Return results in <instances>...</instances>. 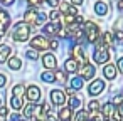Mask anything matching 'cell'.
<instances>
[{
    "label": "cell",
    "mask_w": 123,
    "mask_h": 121,
    "mask_svg": "<svg viewBox=\"0 0 123 121\" xmlns=\"http://www.w3.org/2000/svg\"><path fill=\"white\" fill-rule=\"evenodd\" d=\"M103 74H105V77L106 79H115L116 77V66L115 64H106L105 67H103Z\"/></svg>",
    "instance_id": "11"
},
{
    "label": "cell",
    "mask_w": 123,
    "mask_h": 121,
    "mask_svg": "<svg viewBox=\"0 0 123 121\" xmlns=\"http://www.w3.org/2000/svg\"><path fill=\"white\" fill-rule=\"evenodd\" d=\"M54 76H56V81H59V82H62V84L68 81V77H66V71H59V69H57V71H54Z\"/></svg>",
    "instance_id": "23"
},
{
    "label": "cell",
    "mask_w": 123,
    "mask_h": 121,
    "mask_svg": "<svg viewBox=\"0 0 123 121\" xmlns=\"http://www.w3.org/2000/svg\"><path fill=\"white\" fill-rule=\"evenodd\" d=\"M101 113H103L106 118H111V116H115V114H116V111H115V104H113V103H106V104L103 106Z\"/></svg>",
    "instance_id": "16"
},
{
    "label": "cell",
    "mask_w": 123,
    "mask_h": 121,
    "mask_svg": "<svg viewBox=\"0 0 123 121\" xmlns=\"http://www.w3.org/2000/svg\"><path fill=\"white\" fill-rule=\"evenodd\" d=\"M73 119V109L71 108H62L59 111V121H71Z\"/></svg>",
    "instance_id": "15"
},
{
    "label": "cell",
    "mask_w": 123,
    "mask_h": 121,
    "mask_svg": "<svg viewBox=\"0 0 123 121\" xmlns=\"http://www.w3.org/2000/svg\"><path fill=\"white\" fill-rule=\"evenodd\" d=\"M116 69H118L120 72H123V57H120V59H118V64H116Z\"/></svg>",
    "instance_id": "32"
},
{
    "label": "cell",
    "mask_w": 123,
    "mask_h": 121,
    "mask_svg": "<svg viewBox=\"0 0 123 121\" xmlns=\"http://www.w3.org/2000/svg\"><path fill=\"white\" fill-rule=\"evenodd\" d=\"M103 89H105V81H101V79H94V81L89 84L88 92H89L91 96H98V94L103 92Z\"/></svg>",
    "instance_id": "4"
},
{
    "label": "cell",
    "mask_w": 123,
    "mask_h": 121,
    "mask_svg": "<svg viewBox=\"0 0 123 121\" xmlns=\"http://www.w3.org/2000/svg\"><path fill=\"white\" fill-rule=\"evenodd\" d=\"M115 37H116L118 40H123V32H121V30H116V32H115Z\"/></svg>",
    "instance_id": "34"
},
{
    "label": "cell",
    "mask_w": 123,
    "mask_h": 121,
    "mask_svg": "<svg viewBox=\"0 0 123 121\" xmlns=\"http://www.w3.org/2000/svg\"><path fill=\"white\" fill-rule=\"evenodd\" d=\"M46 121H56V119H54L52 116H47V118H46Z\"/></svg>",
    "instance_id": "43"
},
{
    "label": "cell",
    "mask_w": 123,
    "mask_h": 121,
    "mask_svg": "<svg viewBox=\"0 0 123 121\" xmlns=\"http://www.w3.org/2000/svg\"><path fill=\"white\" fill-rule=\"evenodd\" d=\"M88 109H89L91 113H94V111H98V109H99V104H98V101H91V103L88 104Z\"/></svg>",
    "instance_id": "29"
},
{
    "label": "cell",
    "mask_w": 123,
    "mask_h": 121,
    "mask_svg": "<svg viewBox=\"0 0 123 121\" xmlns=\"http://www.w3.org/2000/svg\"><path fill=\"white\" fill-rule=\"evenodd\" d=\"M31 46H32V49H36V51H44V49H49L51 42H49L44 35H36V37L31 40Z\"/></svg>",
    "instance_id": "3"
},
{
    "label": "cell",
    "mask_w": 123,
    "mask_h": 121,
    "mask_svg": "<svg viewBox=\"0 0 123 121\" xmlns=\"http://www.w3.org/2000/svg\"><path fill=\"white\" fill-rule=\"evenodd\" d=\"M83 30H84V35H86V40H88V42L94 44V42L99 39V29H98L96 24L86 22V24L83 25Z\"/></svg>",
    "instance_id": "2"
},
{
    "label": "cell",
    "mask_w": 123,
    "mask_h": 121,
    "mask_svg": "<svg viewBox=\"0 0 123 121\" xmlns=\"http://www.w3.org/2000/svg\"><path fill=\"white\" fill-rule=\"evenodd\" d=\"M0 12H2V9H0Z\"/></svg>",
    "instance_id": "46"
},
{
    "label": "cell",
    "mask_w": 123,
    "mask_h": 121,
    "mask_svg": "<svg viewBox=\"0 0 123 121\" xmlns=\"http://www.w3.org/2000/svg\"><path fill=\"white\" fill-rule=\"evenodd\" d=\"M83 81H84V79H83L81 76L73 77V79H71V87H73V89H81V87H83Z\"/></svg>",
    "instance_id": "21"
},
{
    "label": "cell",
    "mask_w": 123,
    "mask_h": 121,
    "mask_svg": "<svg viewBox=\"0 0 123 121\" xmlns=\"http://www.w3.org/2000/svg\"><path fill=\"white\" fill-rule=\"evenodd\" d=\"M25 54H27V57H29V59H32V61H37V59H39V54H37V51H36V49L27 51Z\"/></svg>",
    "instance_id": "28"
},
{
    "label": "cell",
    "mask_w": 123,
    "mask_h": 121,
    "mask_svg": "<svg viewBox=\"0 0 123 121\" xmlns=\"http://www.w3.org/2000/svg\"><path fill=\"white\" fill-rule=\"evenodd\" d=\"M0 121H2V119H0Z\"/></svg>",
    "instance_id": "47"
},
{
    "label": "cell",
    "mask_w": 123,
    "mask_h": 121,
    "mask_svg": "<svg viewBox=\"0 0 123 121\" xmlns=\"http://www.w3.org/2000/svg\"><path fill=\"white\" fill-rule=\"evenodd\" d=\"M9 67H10V69H14V71L20 69V67H22L20 59H19V57H10V59H9Z\"/></svg>",
    "instance_id": "20"
},
{
    "label": "cell",
    "mask_w": 123,
    "mask_h": 121,
    "mask_svg": "<svg viewBox=\"0 0 123 121\" xmlns=\"http://www.w3.org/2000/svg\"><path fill=\"white\" fill-rule=\"evenodd\" d=\"M42 62H44V67H47L49 71H52V69L56 67V57H54L52 54H46V56L42 57Z\"/></svg>",
    "instance_id": "13"
},
{
    "label": "cell",
    "mask_w": 123,
    "mask_h": 121,
    "mask_svg": "<svg viewBox=\"0 0 123 121\" xmlns=\"http://www.w3.org/2000/svg\"><path fill=\"white\" fill-rule=\"evenodd\" d=\"M12 94H14V96H19V98H22V96H24V84H17V86L12 89Z\"/></svg>",
    "instance_id": "25"
},
{
    "label": "cell",
    "mask_w": 123,
    "mask_h": 121,
    "mask_svg": "<svg viewBox=\"0 0 123 121\" xmlns=\"http://www.w3.org/2000/svg\"><path fill=\"white\" fill-rule=\"evenodd\" d=\"M10 104H12V108L14 109H20L22 108V98H19V96H12V99H10Z\"/></svg>",
    "instance_id": "22"
},
{
    "label": "cell",
    "mask_w": 123,
    "mask_h": 121,
    "mask_svg": "<svg viewBox=\"0 0 123 121\" xmlns=\"http://www.w3.org/2000/svg\"><path fill=\"white\" fill-rule=\"evenodd\" d=\"M74 119H76V121H88V113H86L84 109H81V111H78V114H76Z\"/></svg>",
    "instance_id": "26"
},
{
    "label": "cell",
    "mask_w": 123,
    "mask_h": 121,
    "mask_svg": "<svg viewBox=\"0 0 123 121\" xmlns=\"http://www.w3.org/2000/svg\"><path fill=\"white\" fill-rule=\"evenodd\" d=\"M7 114V108L5 106H0V116H5Z\"/></svg>",
    "instance_id": "37"
},
{
    "label": "cell",
    "mask_w": 123,
    "mask_h": 121,
    "mask_svg": "<svg viewBox=\"0 0 123 121\" xmlns=\"http://www.w3.org/2000/svg\"><path fill=\"white\" fill-rule=\"evenodd\" d=\"M78 67H79V62H78L74 57H73V59H68V61L64 62V71H66V72H76Z\"/></svg>",
    "instance_id": "12"
},
{
    "label": "cell",
    "mask_w": 123,
    "mask_h": 121,
    "mask_svg": "<svg viewBox=\"0 0 123 121\" xmlns=\"http://www.w3.org/2000/svg\"><path fill=\"white\" fill-rule=\"evenodd\" d=\"M59 24L57 22H51V24H46L44 25V32L47 34V35H54V34H57L59 32Z\"/></svg>",
    "instance_id": "14"
},
{
    "label": "cell",
    "mask_w": 123,
    "mask_h": 121,
    "mask_svg": "<svg viewBox=\"0 0 123 121\" xmlns=\"http://www.w3.org/2000/svg\"><path fill=\"white\" fill-rule=\"evenodd\" d=\"M51 47H52V49H57V40H52V42H51Z\"/></svg>",
    "instance_id": "40"
},
{
    "label": "cell",
    "mask_w": 123,
    "mask_h": 121,
    "mask_svg": "<svg viewBox=\"0 0 123 121\" xmlns=\"http://www.w3.org/2000/svg\"><path fill=\"white\" fill-rule=\"evenodd\" d=\"M10 52H12V49H10L9 46H0V64L5 62V61L9 59Z\"/></svg>",
    "instance_id": "18"
},
{
    "label": "cell",
    "mask_w": 123,
    "mask_h": 121,
    "mask_svg": "<svg viewBox=\"0 0 123 121\" xmlns=\"http://www.w3.org/2000/svg\"><path fill=\"white\" fill-rule=\"evenodd\" d=\"M24 20H25V24L32 25V27L39 25V20H37V12H36L34 9H29V10H27V14H25V17H24Z\"/></svg>",
    "instance_id": "7"
},
{
    "label": "cell",
    "mask_w": 123,
    "mask_h": 121,
    "mask_svg": "<svg viewBox=\"0 0 123 121\" xmlns=\"http://www.w3.org/2000/svg\"><path fill=\"white\" fill-rule=\"evenodd\" d=\"M118 113H120V114H121V116H123V104H121V106H120V108H118Z\"/></svg>",
    "instance_id": "42"
},
{
    "label": "cell",
    "mask_w": 123,
    "mask_h": 121,
    "mask_svg": "<svg viewBox=\"0 0 123 121\" xmlns=\"http://www.w3.org/2000/svg\"><path fill=\"white\" fill-rule=\"evenodd\" d=\"M29 34H31V27H29V24H25V22H19V24L14 27V34H12V37H14V40H17V42H24V40L29 39Z\"/></svg>",
    "instance_id": "1"
},
{
    "label": "cell",
    "mask_w": 123,
    "mask_h": 121,
    "mask_svg": "<svg viewBox=\"0 0 123 121\" xmlns=\"http://www.w3.org/2000/svg\"><path fill=\"white\" fill-rule=\"evenodd\" d=\"M79 106H81V99L76 98V96H71V99H69V108H71V109H76V108H79Z\"/></svg>",
    "instance_id": "24"
},
{
    "label": "cell",
    "mask_w": 123,
    "mask_h": 121,
    "mask_svg": "<svg viewBox=\"0 0 123 121\" xmlns=\"http://www.w3.org/2000/svg\"><path fill=\"white\" fill-rule=\"evenodd\" d=\"M22 119H24V118H22L20 114H12V116H10V121H22Z\"/></svg>",
    "instance_id": "33"
},
{
    "label": "cell",
    "mask_w": 123,
    "mask_h": 121,
    "mask_svg": "<svg viewBox=\"0 0 123 121\" xmlns=\"http://www.w3.org/2000/svg\"><path fill=\"white\" fill-rule=\"evenodd\" d=\"M89 121H105V114L94 111V113H91V119H89Z\"/></svg>",
    "instance_id": "27"
},
{
    "label": "cell",
    "mask_w": 123,
    "mask_h": 121,
    "mask_svg": "<svg viewBox=\"0 0 123 121\" xmlns=\"http://www.w3.org/2000/svg\"><path fill=\"white\" fill-rule=\"evenodd\" d=\"M4 5H10V4H14V0H0Z\"/></svg>",
    "instance_id": "38"
},
{
    "label": "cell",
    "mask_w": 123,
    "mask_h": 121,
    "mask_svg": "<svg viewBox=\"0 0 123 121\" xmlns=\"http://www.w3.org/2000/svg\"><path fill=\"white\" fill-rule=\"evenodd\" d=\"M49 19H51V22H57V20H59V12H57V10H52V12L49 14Z\"/></svg>",
    "instance_id": "30"
},
{
    "label": "cell",
    "mask_w": 123,
    "mask_h": 121,
    "mask_svg": "<svg viewBox=\"0 0 123 121\" xmlns=\"http://www.w3.org/2000/svg\"><path fill=\"white\" fill-rule=\"evenodd\" d=\"M93 76H94V66L89 64V62L83 64L81 66V77L83 79H91Z\"/></svg>",
    "instance_id": "8"
},
{
    "label": "cell",
    "mask_w": 123,
    "mask_h": 121,
    "mask_svg": "<svg viewBox=\"0 0 123 121\" xmlns=\"http://www.w3.org/2000/svg\"><path fill=\"white\" fill-rule=\"evenodd\" d=\"M47 4H49L51 7H57V5H59V0H47Z\"/></svg>",
    "instance_id": "35"
},
{
    "label": "cell",
    "mask_w": 123,
    "mask_h": 121,
    "mask_svg": "<svg viewBox=\"0 0 123 121\" xmlns=\"http://www.w3.org/2000/svg\"><path fill=\"white\" fill-rule=\"evenodd\" d=\"M5 81H7L5 76H4V74H0V87H4V86H5Z\"/></svg>",
    "instance_id": "36"
},
{
    "label": "cell",
    "mask_w": 123,
    "mask_h": 121,
    "mask_svg": "<svg viewBox=\"0 0 123 121\" xmlns=\"http://www.w3.org/2000/svg\"><path fill=\"white\" fill-rule=\"evenodd\" d=\"M9 25H10V15L5 10H2L0 12V34H4L9 29Z\"/></svg>",
    "instance_id": "9"
},
{
    "label": "cell",
    "mask_w": 123,
    "mask_h": 121,
    "mask_svg": "<svg viewBox=\"0 0 123 121\" xmlns=\"http://www.w3.org/2000/svg\"><path fill=\"white\" fill-rule=\"evenodd\" d=\"M22 121H24V119H22Z\"/></svg>",
    "instance_id": "49"
},
{
    "label": "cell",
    "mask_w": 123,
    "mask_h": 121,
    "mask_svg": "<svg viewBox=\"0 0 123 121\" xmlns=\"http://www.w3.org/2000/svg\"><path fill=\"white\" fill-rule=\"evenodd\" d=\"M71 2H73V5H81L84 0H71Z\"/></svg>",
    "instance_id": "39"
},
{
    "label": "cell",
    "mask_w": 123,
    "mask_h": 121,
    "mask_svg": "<svg viewBox=\"0 0 123 121\" xmlns=\"http://www.w3.org/2000/svg\"><path fill=\"white\" fill-rule=\"evenodd\" d=\"M94 12L103 17V15L108 14V5H106L105 2H96V4H94Z\"/></svg>",
    "instance_id": "17"
},
{
    "label": "cell",
    "mask_w": 123,
    "mask_h": 121,
    "mask_svg": "<svg viewBox=\"0 0 123 121\" xmlns=\"http://www.w3.org/2000/svg\"><path fill=\"white\" fill-rule=\"evenodd\" d=\"M0 40H2V34H0Z\"/></svg>",
    "instance_id": "45"
},
{
    "label": "cell",
    "mask_w": 123,
    "mask_h": 121,
    "mask_svg": "<svg viewBox=\"0 0 123 121\" xmlns=\"http://www.w3.org/2000/svg\"><path fill=\"white\" fill-rule=\"evenodd\" d=\"M121 121H123V119H121Z\"/></svg>",
    "instance_id": "48"
},
{
    "label": "cell",
    "mask_w": 123,
    "mask_h": 121,
    "mask_svg": "<svg viewBox=\"0 0 123 121\" xmlns=\"http://www.w3.org/2000/svg\"><path fill=\"white\" fill-rule=\"evenodd\" d=\"M106 121H118V119H115V118H108Z\"/></svg>",
    "instance_id": "44"
},
{
    "label": "cell",
    "mask_w": 123,
    "mask_h": 121,
    "mask_svg": "<svg viewBox=\"0 0 123 121\" xmlns=\"http://www.w3.org/2000/svg\"><path fill=\"white\" fill-rule=\"evenodd\" d=\"M25 96H27V99H29L31 103H36V101L41 99V89H39L37 86H29V87L25 89Z\"/></svg>",
    "instance_id": "5"
},
{
    "label": "cell",
    "mask_w": 123,
    "mask_h": 121,
    "mask_svg": "<svg viewBox=\"0 0 123 121\" xmlns=\"http://www.w3.org/2000/svg\"><path fill=\"white\" fill-rule=\"evenodd\" d=\"M118 9L123 10V0H120V2H118Z\"/></svg>",
    "instance_id": "41"
},
{
    "label": "cell",
    "mask_w": 123,
    "mask_h": 121,
    "mask_svg": "<svg viewBox=\"0 0 123 121\" xmlns=\"http://www.w3.org/2000/svg\"><path fill=\"white\" fill-rule=\"evenodd\" d=\"M73 54H74V59L79 62V64H86L88 61H86V54H84V51H83V47L78 44L74 49H73Z\"/></svg>",
    "instance_id": "10"
},
{
    "label": "cell",
    "mask_w": 123,
    "mask_h": 121,
    "mask_svg": "<svg viewBox=\"0 0 123 121\" xmlns=\"http://www.w3.org/2000/svg\"><path fill=\"white\" fill-rule=\"evenodd\" d=\"M111 103L113 104H123V96H115Z\"/></svg>",
    "instance_id": "31"
},
{
    "label": "cell",
    "mask_w": 123,
    "mask_h": 121,
    "mask_svg": "<svg viewBox=\"0 0 123 121\" xmlns=\"http://www.w3.org/2000/svg\"><path fill=\"white\" fill-rule=\"evenodd\" d=\"M51 101H52V104L61 106V104H64V101H66V94H64L62 91H59V89H54V91L51 92Z\"/></svg>",
    "instance_id": "6"
},
{
    "label": "cell",
    "mask_w": 123,
    "mask_h": 121,
    "mask_svg": "<svg viewBox=\"0 0 123 121\" xmlns=\"http://www.w3.org/2000/svg\"><path fill=\"white\" fill-rule=\"evenodd\" d=\"M41 79H42L44 82H54V81H56V76H54V72H52V71H49V69H47L46 72H42V74H41Z\"/></svg>",
    "instance_id": "19"
}]
</instances>
